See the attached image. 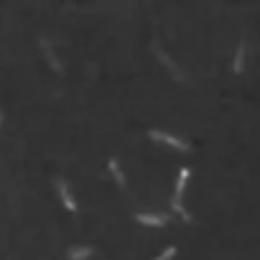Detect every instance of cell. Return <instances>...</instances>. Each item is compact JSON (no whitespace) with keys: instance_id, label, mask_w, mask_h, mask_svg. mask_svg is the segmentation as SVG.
<instances>
[{"instance_id":"cell-1","label":"cell","mask_w":260,"mask_h":260,"mask_svg":"<svg viewBox=\"0 0 260 260\" xmlns=\"http://www.w3.org/2000/svg\"><path fill=\"white\" fill-rule=\"evenodd\" d=\"M148 135H151L153 140H158V143H166V145H171V148H176V151H189V145H186L184 140H179V138H174V135H168V133L151 130Z\"/></svg>"},{"instance_id":"cell-5","label":"cell","mask_w":260,"mask_h":260,"mask_svg":"<svg viewBox=\"0 0 260 260\" xmlns=\"http://www.w3.org/2000/svg\"><path fill=\"white\" fill-rule=\"evenodd\" d=\"M189 168H181L179 171V181H176V197L174 199H181V194H184V189H186V181H189Z\"/></svg>"},{"instance_id":"cell-4","label":"cell","mask_w":260,"mask_h":260,"mask_svg":"<svg viewBox=\"0 0 260 260\" xmlns=\"http://www.w3.org/2000/svg\"><path fill=\"white\" fill-rule=\"evenodd\" d=\"M95 250L89 245H82V247H72L69 250V260H87L89 255H92Z\"/></svg>"},{"instance_id":"cell-2","label":"cell","mask_w":260,"mask_h":260,"mask_svg":"<svg viewBox=\"0 0 260 260\" xmlns=\"http://www.w3.org/2000/svg\"><path fill=\"white\" fill-rule=\"evenodd\" d=\"M56 191H59V197H61V201H64V207L69 209V212H74L77 204H74V197H72V191H69V186H66L64 179H59V181H56Z\"/></svg>"},{"instance_id":"cell-10","label":"cell","mask_w":260,"mask_h":260,"mask_svg":"<svg viewBox=\"0 0 260 260\" xmlns=\"http://www.w3.org/2000/svg\"><path fill=\"white\" fill-rule=\"evenodd\" d=\"M0 125H3V110H0Z\"/></svg>"},{"instance_id":"cell-8","label":"cell","mask_w":260,"mask_h":260,"mask_svg":"<svg viewBox=\"0 0 260 260\" xmlns=\"http://www.w3.org/2000/svg\"><path fill=\"white\" fill-rule=\"evenodd\" d=\"M41 46H43V51H46V56H49V61H51L54 69H61V64L56 61V56H54V51H51V46H49V41H46V39H41Z\"/></svg>"},{"instance_id":"cell-3","label":"cell","mask_w":260,"mask_h":260,"mask_svg":"<svg viewBox=\"0 0 260 260\" xmlns=\"http://www.w3.org/2000/svg\"><path fill=\"white\" fill-rule=\"evenodd\" d=\"M135 222L148 224V227H161V224H166V217H161V214H135Z\"/></svg>"},{"instance_id":"cell-9","label":"cell","mask_w":260,"mask_h":260,"mask_svg":"<svg viewBox=\"0 0 260 260\" xmlns=\"http://www.w3.org/2000/svg\"><path fill=\"white\" fill-rule=\"evenodd\" d=\"M174 255H176V247H174V245H171V247H166V250H163V253H161V255H158V258H156V260H171V258H174Z\"/></svg>"},{"instance_id":"cell-6","label":"cell","mask_w":260,"mask_h":260,"mask_svg":"<svg viewBox=\"0 0 260 260\" xmlns=\"http://www.w3.org/2000/svg\"><path fill=\"white\" fill-rule=\"evenodd\" d=\"M242 64H245V43L240 41V46H237V56H235V72H242Z\"/></svg>"},{"instance_id":"cell-7","label":"cell","mask_w":260,"mask_h":260,"mask_svg":"<svg viewBox=\"0 0 260 260\" xmlns=\"http://www.w3.org/2000/svg\"><path fill=\"white\" fill-rule=\"evenodd\" d=\"M107 166H110V171H112V176H115V181H118L120 186H125V176H122V171H120V166H118V161H110Z\"/></svg>"}]
</instances>
